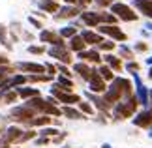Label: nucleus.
<instances>
[{"label":"nucleus","instance_id":"obj_38","mask_svg":"<svg viewBox=\"0 0 152 148\" xmlns=\"http://www.w3.org/2000/svg\"><path fill=\"white\" fill-rule=\"evenodd\" d=\"M58 69H60V73H62L64 77H68V79H69V75H72V73H69V69H68L66 66H58Z\"/></svg>","mask_w":152,"mask_h":148},{"label":"nucleus","instance_id":"obj_33","mask_svg":"<svg viewBox=\"0 0 152 148\" xmlns=\"http://www.w3.org/2000/svg\"><path fill=\"white\" fill-rule=\"evenodd\" d=\"M120 55L124 56V58H128V60H132V58H133V52L128 49V47H120Z\"/></svg>","mask_w":152,"mask_h":148},{"label":"nucleus","instance_id":"obj_13","mask_svg":"<svg viewBox=\"0 0 152 148\" xmlns=\"http://www.w3.org/2000/svg\"><path fill=\"white\" fill-rule=\"evenodd\" d=\"M81 17H83V21L86 23L88 26H98L100 25V13H92V11H85V13H81Z\"/></svg>","mask_w":152,"mask_h":148},{"label":"nucleus","instance_id":"obj_6","mask_svg":"<svg viewBox=\"0 0 152 148\" xmlns=\"http://www.w3.org/2000/svg\"><path fill=\"white\" fill-rule=\"evenodd\" d=\"M100 32L102 34H107V36L118 39V41H124L126 39V34L120 30V28H116L115 25H105V26H100Z\"/></svg>","mask_w":152,"mask_h":148},{"label":"nucleus","instance_id":"obj_25","mask_svg":"<svg viewBox=\"0 0 152 148\" xmlns=\"http://www.w3.org/2000/svg\"><path fill=\"white\" fill-rule=\"evenodd\" d=\"M19 94L23 98H36V96H39V92L36 90V88H21Z\"/></svg>","mask_w":152,"mask_h":148},{"label":"nucleus","instance_id":"obj_30","mask_svg":"<svg viewBox=\"0 0 152 148\" xmlns=\"http://www.w3.org/2000/svg\"><path fill=\"white\" fill-rule=\"evenodd\" d=\"M60 36H62V38H73V36H75V28H73V26L62 28V30H60Z\"/></svg>","mask_w":152,"mask_h":148},{"label":"nucleus","instance_id":"obj_4","mask_svg":"<svg viewBox=\"0 0 152 148\" xmlns=\"http://www.w3.org/2000/svg\"><path fill=\"white\" fill-rule=\"evenodd\" d=\"M51 92L55 94V96H56L58 99H60L62 103H79V101H81V98L77 96V94H66V92H64L60 86H55Z\"/></svg>","mask_w":152,"mask_h":148},{"label":"nucleus","instance_id":"obj_17","mask_svg":"<svg viewBox=\"0 0 152 148\" xmlns=\"http://www.w3.org/2000/svg\"><path fill=\"white\" fill-rule=\"evenodd\" d=\"M85 39L81 38V36H73L72 39H69V47H72L73 51H77V52H81V51H85Z\"/></svg>","mask_w":152,"mask_h":148},{"label":"nucleus","instance_id":"obj_9","mask_svg":"<svg viewBox=\"0 0 152 148\" xmlns=\"http://www.w3.org/2000/svg\"><path fill=\"white\" fill-rule=\"evenodd\" d=\"M49 55L53 58H58V60L64 62V64H69V62H72V55H69L64 47H53V49L49 51Z\"/></svg>","mask_w":152,"mask_h":148},{"label":"nucleus","instance_id":"obj_2","mask_svg":"<svg viewBox=\"0 0 152 148\" xmlns=\"http://www.w3.org/2000/svg\"><path fill=\"white\" fill-rule=\"evenodd\" d=\"M137 98H130L126 103H118L115 107V116L118 118V120H122V118H130L133 112H135V109H137Z\"/></svg>","mask_w":152,"mask_h":148},{"label":"nucleus","instance_id":"obj_3","mask_svg":"<svg viewBox=\"0 0 152 148\" xmlns=\"http://www.w3.org/2000/svg\"><path fill=\"white\" fill-rule=\"evenodd\" d=\"M111 11L115 13V17H120L122 21H135L137 19V13H133V9L130 6L122 4V2H116L111 6Z\"/></svg>","mask_w":152,"mask_h":148},{"label":"nucleus","instance_id":"obj_53","mask_svg":"<svg viewBox=\"0 0 152 148\" xmlns=\"http://www.w3.org/2000/svg\"><path fill=\"white\" fill-rule=\"evenodd\" d=\"M148 28H152V25H148Z\"/></svg>","mask_w":152,"mask_h":148},{"label":"nucleus","instance_id":"obj_47","mask_svg":"<svg viewBox=\"0 0 152 148\" xmlns=\"http://www.w3.org/2000/svg\"><path fill=\"white\" fill-rule=\"evenodd\" d=\"M6 62H8V58H6V56H0V64H6Z\"/></svg>","mask_w":152,"mask_h":148},{"label":"nucleus","instance_id":"obj_49","mask_svg":"<svg viewBox=\"0 0 152 148\" xmlns=\"http://www.w3.org/2000/svg\"><path fill=\"white\" fill-rule=\"evenodd\" d=\"M148 105H152V92H150V98H148Z\"/></svg>","mask_w":152,"mask_h":148},{"label":"nucleus","instance_id":"obj_43","mask_svg":"<svg viewBox=\"0 0 152 148\" xmlns=\"http://www.w3.org/2000/svg\"><path fill=\"white\" fill-rule=\"evenodd\" d=\"M45 69L49 71V75H55V71H56V69H55V66H51V64H47V66H45Z\"/></svg>","mask_w":152,"mask_h":148},{"label":"nucleus","instance_id":"obj_35","mask_svg":"<svg viewBox=\"0 0 152 148\" xmlns=\"http://www.w3.org/2000/svg\"><path fill=\"white\" fill-rule=\"evenodd\" d=\"M0 39H2V43H4L6 47H10L8 39H6V28H4V26H0Z\"/></svg>","mask_w":152,"mask_h":148},{"label":"nucleus","instance_id":"obj_45","mask_svg":"<svg viewBox=\"0 0 152 148\" xmlns=\"http://www.w3.org/2000/svg\"><path fill=\"white\" fill-rule=\"evenodd\" d=\"M30 23H32V25H34V26H38V28H42V23H39V21H36V19H30Z\"/></svg>","mask_w":152,"mask_h":148},{"label":"nucleus","instance_id":"obj_22","mask_svg":"<svg viewBox=\"0 0 152 148\" xmlns=\"http://www.w3.org/2000/svg\"><path fill=\"white\" fill-rule=\"evenodd\" d=\"M77 13H79V9H77V8H72V6L68 8V6H66V8H62V9H60V15H58V17H75Z\"/></svg>","mask_w":152,"mask_h":148},{"label":"nucleus","instance_id":"obj_31","mask_svg":"<svg viewBox=\"0 0 152 148\" xmlns=\"http://www.w3.org/2000/svg\"><path fill=\"white\" fill-rule=\"evenodd\" d=\"M100 21L109 23V25H113V23L116 21V17H115V15H109V13H100Z\"/></svg>","mask_w":152,"mask_h":148},{"label":"nucleus","instance_id":"obj_40","mask_svg":"<svg viewBox=\"0 0 152 148\" xmlns=\"http://www.w3.org/2000/svg\"><path fill=\"white\" fill-rule=\"evenodd\" d=\"M28 51L34 52V55H42V52H43V47H30Z\"/></svg>","mask_w":152,"mask_h":148},{"label":"nucleus","instance_id":"obj_32","mask_svg":"<svg viewBox=\"0 0 152 148\" xmlns=\"http://www.w3.org/2000/svg\"><path fill=\"white\" fill-rule=\"evenodd\" d=\"M98 49H102V51H111V49H115V43H113V41H102V43L98 45Z\"/></svg>","mask_w":152,"mask_h":148},{"label":"nucleus","instance_id":"obj_18","mask_svg":"<svg viewBox=\"0 0 152 148\" xmlns=\"http://www.w3.org/2000/svg\"><path fill=\"white\" fill-rule=\"evenodd\" d=\"M79 58L88 60V62H100V60H102L100 55H98V51H81V52H79Z\"/></svg>","mask_w":152,"mask_h":148},{"label":"nucleus","instance_id":"obj_23","mask_svg":"<svg viewBox=\"0 0 152 148\" xmlns=\"http://www.w3.org/2000/svg\"><path fill=\"white\" fill-rule=\"evenodd\" d=\"M62 112H64L66 116H69V118H75V120H79V118H83V112L75 111V109H72V107H66V109H62Z\"/></svg>","mask_w":152,"mask_h":148},{"label":"nucleus","instance_id":"obj_8","mask_svg":"<svg viewBox=\"0 0 152 148\" xmlns=\"http://www.w3.org/2000/svg\"><path fill=\"white\" fill-rule=\"evenodd\" d=\"M133 124L139 126V128H150L152 126V111L139 112V114L133 118Z\"/></svg>","mask_w":152,"mask_h":148},{"label":"nucleus","instance_id":"obj_34","mask_svg":"<svg viewBox=\"0 0 152 148\" xmlns=\"http://www.w3.org/2000/svg\"><path fill=\"white\" fill-rule=\"evenodd\" d=\"M79 109H81V112H86V114H92V107L88 103H79Z\"/></svg>","mask_w":152,"mask_h":148},{"label":"nucleus","instance_id":"obj_11","mask_svg":"<svg viewBox=\"0 0 152 148\" xmlns=\"http://www.w3.org/2000/svg\"><path fill=\"white\" fill-rule=\"evenodd\" d=\"M90 90L92 92H105V82L96 69H92V77H90Z\"/></svg>","mask_w":152,"mask_h":148},{"label":"nucleus","instance_id":"obj_29","mask_svg":"<svg viewBox=\"0 0 152 148\" xmlns=\"http://www.w3.org/2000/svg\"><path fill=\"white\" fill-rule=\"evenodd\" d=\"M26 79L23 75H17V77H13V79H11L10 82H6L4 85V88H8V86H15V85H23V82H25Z\"/></svg>","mask_w":152,"mask_h":148},{"label":"nucleus","instance_id":"obj_10","mask_svg":"<svg viewBox=\"0 0 152 148\" xmlns=\"http://www.w3.org/2000/svg\"><path fill=\"white\" fill-rule=\"evenodd\" d=\"M13 116L17 120H23V122H30V118H34V109H30L26 105V107H17L13 109Z\"/></svg>","mask_w":152,"mask_h":148},{"label":"nucleus","instance_id":"obj_15","mask_svg":"<svg viewBox=\"0 0 152 148\" xmlns=\"http://www.w3.org/2000/svg\"><path fill=\"white\" fill-rule=\"evenodd\" d=\"M81 38L85 39V43H96V45H100L102 41H103L100 34H94V32H90V30H85Z\"/></svg>","mask_w":152,"mask_h":148},{"label":"nucleus","instance_id":"obj_16","mask_svg":"<svg viewBox=\"0 0 152 148\" xmlns=\"http://www.w3.org/2000/svg\"><path fill=\"white\" fill-rule=\"evenodd\" d=\"M75 71H77L81 77H83V79H86V81H90V77H92V69L86 66V64H75Z\"/></svg>","mask_w":152,"mask_h":148},{"label":"nucleus","instance_id":"obj_26","mask_svg":"<svg viewBox=\"0 0 152 148\" xmlns=\"http://www.w3.org/2000/svg\"><path fill=\"white\" fill-rule=\"evenodd\" d=\"M100 77H102V79H105V81H113V71H111V68L102 66L100 68Z\"/></svg>","mask_w":152,"mask_h":148},{"label":"nucleus","instance_id":"obj_27","mask_svg":"<svg viewBox=\"0 0 152 148\" xmlns=\"http://www.w3.org/2000/svg\"><path fill=\"white\" fill-rule=\"evenodd\" d=\"M49 122H51L49 116H39V118H34V120H30L28 124H32V126H47Z\"/></svg>","mask_w":152,"mask_h":148},{"label":"nucleus","instance_id":"obj_1","mask_svg":"<svg viewBox=\"0 0 152 148\" xmlns=\"http://www.w3.org/2000/svg\"><path fill=\"white\" fill-rule=\"evenodd\" d=\"M122 96L132 98V82L128 79H113V85H111L109 88H105L103 99L109 105H113V103L118 101Z\"/></svg>","mask_w":152,"mask_h":148},{"label":"nucleus","instance_id":"obj_5","mask_svg":"<svg viewBox=\"0 0 152 148\" xmlns=\"http://www.w3.org/2000/svg\"><path fill=\"white\" fill-rule=\"evenodd\" d=\"M39 39L45 41V43H53L55 47H64L62 36H58V34H55V32H49V30H43L42 34H39Z\"/></svg>","mask_w":152,"mask_h":148},{"label":"nucleus","instance_id":"obj_20","mask_svg":"<svg viewBox=\"0 0 152 148\" xmlns=\"http://www.w3.org/2000/svg\"><path fill=\"white\" fill-rule=\"evenodd\" d=\"M36 2L39 4V8H43L45 11H49V13H53V11L58 9V6L55 0H36Z\"/></svg>","mask_w":152,"mask_h":148},{"label":"nucleus","instance_id":"obj_42","mask_svg":"<svg viewBox=\"0 0 152 148\" xmlns=\"http://www.w3.org/2000/svg\"><path fill=\"white\" fill-rule=\"evenodd\" d=\"M98 6H113V0H96Z\"/></svg>","mask_w":152,"mask_h":148},{"label":"nucleus","instance_id":"obj_48","mask_svg":"<svg viewBox=\"0 0 152 148\" xmlns=\"http://www.w3.org/2000/svg\"><path fill=\"white\" fill-rule=\"evenodd\" d=\"M66 2H68V4H75V2H77V0H66Z\"/></svg>","mask_w":152,"mask_h":148},{"label":"nucleus","instance_id":"obj_46","mask_svg":"<svg viewBox=\"0 0 152 148\" xmlns=\"http://www.w3.org/2000/svg\"><path fill=\"white\" fill-rule=\"evenodd\" d=\"M79 2H81V6H86V4H90L92 0H79Z\"/></svg>","mask_w":152,"mask_h":148},{"label":"nucleus","instance_id":"obj_14","mask_svg":"<svg viewBox=\"0 0 152 148\" xmlns=\"http://www.w3.org/2000/svg\"><path fill=\"white\" fill-rule=\"evenodd\" d=\"M19 68L23 71H32V73H43L45 71V66H42V64H30V62L19 64Z\"/></svg>","mask_w":152,"mask_h":148},{"label":"nucleus","instance_id":"obj_44","mask_svg":"<svg viewBox=\"0 0 152 148\" xmlns=\"http://www.w3.org/2000/svg\"><path fill=\"white\" fill-rule=\"evenodd\" d=\"M135 49H137V51H147V43H137Z\"/></svg>","mask_w":152,"mask_h":148},{"label":"nucleus","instance_id":"obj_51","mask_svg":"<svg viewBox=\"0 0 152 148\" xmlns=\"http://www.w3.org/2000/svg\"><path fill=\"white\" fill-rule=\"evenodd\" d=\"M147 62H148V64H152V58H148V60H147Z\"/></svg>","mask_w":152,"mask_h":148},{"label":"nucleus","instance_id":"obj_54","mask_svg":"<svg viewBox=\"0 0 152 148\" xmlns=\"http://www.w3.org/2000/svg\"><path fill=\"white\" fill-rule=\"evenodd\" d=\"M150 135H152V129H150Z\"/></svg>","mask_w":152,"mask_h":148},{"label":"nucleus","instance_id":"obj_19","mask_svg":"<svg viewBox=\"0 0 152 148\" xmlns=\"http://www.w3.org/2000/svg\"><path fill=\"white\" fill-rule=\"evenodd\" d=\"M21 135H23V131H21L19 128H10L4 139L8 141V143H13V141H19V139H21Z\"/></svg>","mask_w":152,"mask_h":148},{"label":"nucleus","instance_id":"obj_39","mask_svg":"<svg viewBox=\"0 0 152 148\" xmlns=\"http://www.w3.org/2000/svg\"><path fill=\"white\" fill-rule=\"evenodd\" d=\"M128 69H130V71H139V64L137 62H130L128 64Z\"/></svg>","mask_w":152,"mask_h":148},{"label":"nucleus","instance_id":"obj_50","mask_svg":"<svg viewBox=\"0 0 152 148\" xmlns=\"http://www.w3.org/2000/svg\"><path fill=\"white\" fill-rule=\"evenodd\" d=\"M148 77H150V79H152V68H150V71H148Z\"/></svg>","mask_w":152,"mask_h":148},{"label":"nucleus","instance_id":"obj_7","mask_svg":"<svg viewBox=\"0 0 152 148\" xmlns=\"http://www.w3.org/2000/svg\"><path fill=\"white\" fill-rule=\"evenodd\" d=\"M135 85H137V101L143 105H148V90L143 85V81L139 79V75H135Z\"/></svg>","mask_w":152,"mask_h":148},{"label":"nucleus","instance_id":"obj_28","mask_svg":"<svg viewBox=\"0 0 152 148\" xmlns=\"http://www.w3.org/2000/svg\"><path fill=\"white\" fill-rule=\"evenodd\" d=\"M90 99H92V101H94L96 105H98V107H100L102 111H107L109 107H111V105L107 103V101H105V99H100V98H96V96H90Z\"/></svg>","mask_w":152,"mask_h":148},{"label":"nucleus","instance_id":"obj_41","mask_svg":"<svg viewBox=\"0 0 152 148\" xmlns=\"http://www.w3.org/2000/svg\"><path fill=\"white\" fill-rule=\"evenodd\" d=\"M56 133H58L56 129H43V131H42L43 137H47V135H56Z\"/></svg>","mask_w":152,"mask_h":148},{"label":"nucleus","instance_id":"obj_37","mask_svg":"<svg viewBox=\"0 0 152 148\" xmlns=\"http://www.w3.org/2000/svg\"><path fill=\"white\" fill-rule=\"evenodd\" d=\"M34 135H36V133H34V131H26L25 135H21V139H19V141H21V143H25V141H28V139H32Z\"/></svg>","mask_w":152,"mask_h":148},{"label":"nucleus","instance_id":"obj_24","mask_svg":"<svg viewBox=\"0 0 152 148\" xmlns=\"http://www.w3.org/2000/svg\"><path fill=\"white\" fill-rule=\"evenodd\" d=\"M58 86H60L62 90H72V88H73V82L69 81L68 77H64V75H62L60 79H58Z\"/></svg>","mask_w":152,"mask_h":148},{"label":"nucleus","instance_id":"obj_36","mask_svg":"<svg viewBox=\"0 0 152 148\" xmlns=\"http://www.w3.org/2000/svg\"><path fill=\"white\" fill-rule=\"evenodd\" d=\"M15 98H17V94H15V92H10V94H6L4 101H6V103H11V101H15Z\"/></svg>","mask_w":152,"mask_h":148},{"label":"nucleus","instance_id":"obj_52","mask_svg":"<svg viewBox=\"0 0 152 148\" xmlns=\"http://www.w3.org/2000/svg\"><path fill=\"white\" fill-rule=\"evenodd\" d=\"M103 148H111V146H109V144H105V146H103Z\"/></svg>","mask_w":152,"mask_h":148},{"label":"nucleus","instance_id":"obj_21","mask_svg":"<svg viewBox=\"0 0 152 148\" xmlns=\"http://www.w3.org/2000/svg\"><path fill=\"white\" fill-rule=\"evenodd\" d=\"M105 62H107V64H109V66L113 68V69H116V71H120L122 64H120V60H118L116 56H113V55H107V56H105Z\"/></svg>","mask_w":152,"mask_h":148},{"label":"nucleus","instance_id":"obj_12","mask_svg":"<svg viewBox=\"0 0 152 148\" xmlns=\"http://www.w3.org/2000/svg\"><path fill=\"white\" fill-rule=\"evenodd\" d=\"M135 8L143 15H147L152 19V0H135Z\"/></svg>","mask_w":152,"mask_h":148}]
</instances>
